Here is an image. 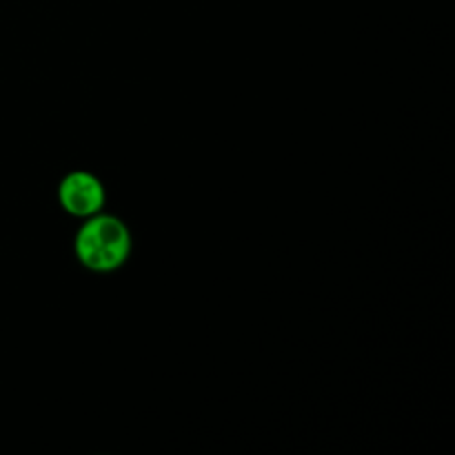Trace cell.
<instances>
[{
    "mask_svg": "<svg viewBox=\"0 0 455 455\" xmlns=\"http://www.w3.org/2000/svg\"><path fill=\"white\" fill-rule=\"evenodd\" d=\"M132 249L129 231L118 218L96 216L76 235V256L87 269L111 271L123 265Z\"/></svg>",
    "mask_w": 455,
    "mask_h": 455,
    "instance_id": "6da1fadb",
    "label": "cell"
},
{
    "mask_svg": "<svg viewBox=\"0 0 455 455\" xmlns=\"http://www.w3.org/2000/svg\"><path fill=\"white\" fill-rule=\"evenodd\" d=\"M58 196H60V204L65 207V212L74 213V216H93L105 204L102 182L84 172L69 173L62 180Z\"/></svg>",
    "mask_w": 455,
    "mask_h": 455,
    "instance_id": "7a4b0ae2",
    "label": "cell"
}]
</instances>
